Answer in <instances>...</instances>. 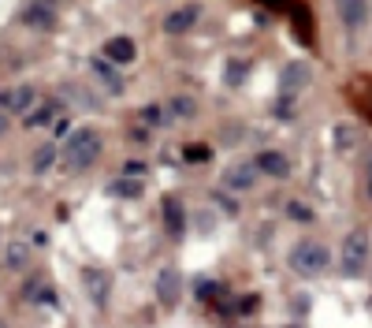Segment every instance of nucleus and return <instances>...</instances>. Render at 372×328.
Returning a JSON list of instances; mask_svg holds the SVG:
<instances>
[{
	"label": "nucleus",
	"mask_w": 372,
	"mask_h": 328,
	"mask_svg": "<svg viewBox=\"0 0 372 328\" xmlns=\"http://www.w3.org/2000/svg\"><path fill=\"white\" fill-rule=\"evenodd\" d=\"M97 157H101V135L93 127H75L68 135V142L60 146V164L68 172H82Z\"/></svg>",
	"instance_id": "1"
},
{
	"label": "nucleus",
	"mask_w": 372,
	"mask_h": 328,
	"mask_svg": "<svg viewBox=\"0 0 372 328\" xmlns=\"http://www.w3.org/2000/svg\"><path fill=\"white\" fill-rule=\"evenodd\" d=\"M287 261H290V269H294L298 277H321V272L331 265V250L316 239H302V243H294V250H290Z\"/></svg>",
	"instance_id": "2"
},
{
	"label": "nucleus",
	"mask_w": 372,
	"mask_h": 328,
	"mask_svg": "<svg viewBox=\"0 0 372 328\" xmlns=\"http://www.w3.org/2000/svg\"><path fill=\"white\" fill-rule=\"evenodd\" d=\"M339 261H342V272H347V277H361V272L368 269V231L365 228L347 231L342 250H339Z\"/></svg>",
	"instance_id": "3"
},
{
	"label": "nucleus",
	"mask_w": 372,
	"mask_h": 328,
	"mask_svg": "<svg viewBox=\"0 0 372 328\" xmlns=\"http://www.w3.org/2000/svg\"><path fill=\"white\" fill-rule=\"evenodd\" d=\"M257 176H261V168L254 161H238L223 172V187H228L231 194H246V190H254Z\"/></svg>",
	"instance_id": "4"
},
{
	"label": "nucleus",
	"mask_w": 372,
	"mask_h": 328,
	"mask_svg": "<svg viewBox=\"0 0 372 328\" xmlns=\"http://www.w3.org/2000/svg\"><path fill=\"white\" fill-rule=\"evenodd\" d=\"M335 11L347 30H361L368 23V0H335Z\"/></svg>",
	"instance_id": "5"
},
{
	"label": "nucleus",
	"mask_w": 372,
	"mask_h": 328,
	"mask_svg": "<svg viewBox=\"0 0 372 328\" xmlns=\"http://www.w3.org/2000/svg\"><path fill=\"white\" fill-rule=\"evenodd\" d=\"M179 272L175 269H161V277H156V298H161L164 310H175L179 306Z\"/></svg>",
	"instance_id": "6"
},
{
	"label": "nucleus",
	"mask_w": 372,
	"mask_h": 328,
	"mask_svg": "<svg viewBox=\"0 0 372 328\" xmlns=\"http://www.w3.org/2000/svg\"><path fill=\"white\" fill-rule=\"evenodd\" d=\"M254 164L261 168V176H272V179H287L290 176V161L279 150H261Z\"/></svg>",
	"instance_id": "7"
},
{
	"label": "nucleus",
	"mask_w": 372,
	"mask_h": 328,
	"mask_svg": "<svg viewBox=\"0 0 372 328\" xmlns=\"http://www.w3.org/2000/svg\"><path fill=\"white\" fill-rule=\"evenodd\" d=\"M197 19H202V8H197V4L175 8L171 16H164V30H168V34H186V30H194Z\"/></svg>",
	"instance_id": "8"
},
{
	"label": "nucleus",
	"mask_w": 372,
	"mask_h": 328,
	"mask_svg": "<svg viewBox=\"0 0 372 328\" xmlns=\"http://www.w3.org/2000/svg\"><path fill=\"white\" fill-rule=\"evenodd\" d=\"M89 71L97 75V83L108 90V94H119V90H123V78H119V68L112 60H89Z\"/></svg>",
	"instance_id": "9"
},
{
	"label": "nucleus",
	"mask_w": 372,
	"mask_h": 328,
	"mask_svg": "<svg viewBox=\"0 0 372 328\" xmlns=\"http://www.w3.org/2000/svg\"><path fill=\"white\" fill-rule=\"evenodd\" d=\"M309 63H287L283 68V78H279V90L283 94H294V90H305L309 86Z\"/></svg>",
	"instance_id": "10"
},
{
	"label": "nucleus",
	"mask_w": 372,
	"mask_h": 328,
	"mask_svg": "<svg viewBox=\"0 0 372 328\" xmlns=\"http://www.w3.org/2000/svg\"><path fill=\"white\" fill-rule=\"evenodd\" d=\"M135 56H138V49H135L130 37H108V42H104V60H112L116 68L119 63H130Z\"/></svg>",
	"instance_id": "11"
},
{
	"label": "nucleus",
	"mask_w": 372,
	"mask_h": 328,
	"mask_svg": "<svg viewBox=\"0 0 372 328\" xmlns=\"http://www.w3.org/2000/svg\"><path fill=\"white\" fill-rule=\"evenodd\" d=\"M34 86H16V90H8V94H0V104H4L8 112H30V104H34Z\"/></svg>",
	"instance_id": "12"
},
{
	"label": "nucleus",
	"mask_w": 372,
	"mask_h": 328,
	"mask_svg": "<svg viewBox=\"0 0 372 328\" xmlns=\"http://www.w3.org/2000/svg\"><path fill=\"white\" fill-rule=\"evenodd\" d=\"M82 280H86V291L93 295V303H97V306L108 303V277H104L101 269H86Z\"/></svg>",
	"instance_id": "13"
},
{
	"label": "nucleus",
	"mask_w": 372,
	"mask_h": 328,
	"mask_svg": "<svg viewBox=\"0 0 372 328\" xmlns=\"http://www.w3.org/2000/svg\"><path fill=\"white\" fill-rule=\"evenodd\" d=\"M161 209H164V224H168V231H171V235H179V231L186 228V209L179 205V198H171V194H168Z\"/></svg>",
	"instance_id": "14"
},
{
	"label": "nucleus",
	"mask_w": 372,
	"mask_h": 328,
	"mask_svg": "<svg viewBox=\"0 0 372 328\" xmlns=\"http://www.w3.org/2000/svg\"><path fill=\"white\" fill-rule=\"evenodd\" d=\"M23 23L34 26V30H52V26H56V16H52L49 8H42V4H30L23 11Z\"/></svg>",
	"instance_id": "15"
},
{
	"label": "nucleus",
	"mask_w": 372,
	"mask_h": 328,
	"mask_svg": "<svg viewBox=\"0 0 372 328\" xmlns=\"http://www.w3.org/2000/svg\"><path fill=\"white\" fill-rule=\"evenodd\" d=\"M60 161V150L52 146V142H45V146H37L34 150V161H30V168H34V176H45L52 164Z\"/></svg>",
	"instance_id": "16"
},
{
	"label": "nucleus",
	"mask_w": 372,
	"mask_h": 328,
	"mask_svg": "<svg viewBox=\"0 0 372 328\" xmlns=\"http://www.w3.org/2000/svg\"><path fill=\"white\" fill-rule=\"evenodd\" d=\"M112 194H119V198H138V194H142V183L130 179V176H123V179L112 183Z\"/></svg>",
	"instance_id": "17"
},
{
	"label": "nucleus",
	"mask_w": 372,
	"mask_h": 328,
	"mask_svg": "<svg viewBox=\"0 0 372 328\" xmlns=\"http://www.w3.org/2000/svg\"><path fill=\"white\" fill-rule=\"evenodd\" d=\"M287 217L290 220H302V224H313V220H316V213L305 202H287Z\"/></svg>",
	"instance_id": "18"
},
{
	"label": "nucleus",
	"mask_w": 372,
	"mask_h": 328,
	"mask_svg": "<svg viewBox=\"0 0 372 328\" xmlns=\"http://www.w3.org/2000/svg\"><path fill=\"white\" fill-rule=\"evenodd\" d=\"M4 261H8L11 269H23L26 261H30V250H26V243H11V246H8V257H4Z\"/></svg>",
	"instance_id": "19"
},
{
	"label": "nucleus",
	"mask_w": 372,
	"mask_h": 328,
	"mask_svg": "<svg viewBox=\"0 0 372 328\" xmlns=\"http://www.w3.org/2000/svg\"><path fill=\"white\" fill-rule=\"evenodd\" d=\"M246 71H249L246 60H228V86H242L246 83Z\"/></svg>",
	"instance_id": "20"
},
{
	"label": "nucleus",
	"mask_w": 372,
	"mask_h": 328,
	"mask_svg": "<svg viewBox=\"0 0 372 328\" xmlns=\"http://www.w3.org/2000/svg\"><path fill=\"white\" fill-rule=\"evenodd\" d=\"M171 112H175L179 120H194L197 104H194V97H175V101H171Z\"/></svg>",
	"instance_id": "21"
},
{
	"label": "nucleus",
	"mask_w": 372,
	"mask_h": 328,
	"mask_svg": "<svg viewBox=\"0 0 372 328\" xmlns=\"http://www.w3.org/2000/svg\"><path fill=\"white\" fill-rule=\"evenodd\" d=\"M49 120H52V104H42L34 116H26V123H30V127H42V123H49Z\"/></svg>",
	"instance_id": "22"
},
{
	"label": "nucleus",
	"mask_w": 372,
	"mask_h": 328,
	"mask_svg": "<svg viewBox=\"0 0 372 328\" xmlns=\"http://www.w3.org/2000/svg\"><path fill=\"white\" fill-rule=\"evenodd\" d=\"M182 157H186V161H209L212 150H209V146H186V150H182Z\"/></svg>",
	"instance_id": "23"
},
{
	"label": "nucleus",
	"mask_w": 372,
	"mask_h": 328,
	"mask_svg": "<svg viewBox=\"0 0 372 328\" xmlns=\"http://www.w3.org/2000/svg\"><path fill=\"white\" fill-rule=\"evenodd\" d=\"M142 120H145V123H161V109H156V104H145V109H142Z\"/></svg>",
	"instance_id": "24"
},
{
	"label": "nucleus",
	"mask_w": 372,
	"mask_h": 328,
	"mask_svg": "<svg viewBox=\"0 0 372 328\" xmlns=\"http://www.w3.org/2000/svg\"><path fill=\"white\" fill-rule=\"evenodd\" d=\"M142 172H145V161H127V176L130 179H138Z\"/></svg>",
	"instance_id": "25"
},
{
	"label": "nucleus",
	"mask_w": 372,
	"mask_h": 328,
	"mask_svg": "<svg viewBox=\"0 0 372 328\" xmlns=\"http://www.w3.org/2000/svg\"><path fill=\"white\" fill-rule=\"evenodd\" d=\"M365 194H368V202H372V157H368V164H365Z\"/></svg>",
	"instance_id": "26"
},
{
	"label": "nucleus",
	"mask_w": 372,
	"mask_h": 328,
	"mask_svg": "<svg viewBox=\"0 0 372 328\" xmlns=\"http://www.w3.org/2000/svg\"><path fill=\"white\" fill-rule=\"evenodd\" d=\"M130 138H135V142H149V130H142V127H135V130H130Z\"/></svg>",
	"instance_id": "27"
},
{
	"label": "nucleus",
	"mask_w": 372,
	"mask_h": 328,
	"mask_svg": "<svg viewBox=\"0 0 372 328\" xmlns=\"http://www.w3.org/2000/svg\"><path fill=\"white\" fill-rule=\"evenodd\" d=\"M8 127H11V123H8V112H0V138L8 135Z\"/></svg>",
	"instance_id": "28"
}]
</instances>
